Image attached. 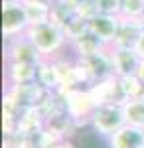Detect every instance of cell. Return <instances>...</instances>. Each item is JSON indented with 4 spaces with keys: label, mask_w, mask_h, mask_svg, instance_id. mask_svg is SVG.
Returning <instances> with one entry per match:
<instances>
[{
    "label": "cell",
    "mask_w": 144,
    "mask_h": 148,
    "mask_svg": "<svg viewBox=\"0 0 144 148\" xmlns=\"http://www.w3.org/2000/svg\"><path fill=\"white\" fill-rule=\"evenodd\" d=\"M26 36L32 40V44L38 47L44 59H56L59 56H65V49H69V40L61 26L56 22H44L30 26Z\"/></svg>",
    "instance_id": "cell-1"
},
{
    "label": "cell",
    "mask_w": 144,
    "mask_h": 148,
    "mask_svg": "<svg viewBox=\"0 0 144 148\" xmlns=\"http://www.w3.org/2000/svg\"><path fill=\"white\" fill-rule=\"evenodd\" d=\"M124 125H126L124 109H122V105H117V103L99 105L95 109V113L91 114V121H89L91 130L97 136H103V138H111Z\"/></svg>",
    "instance_id": "cell-2"
},
{
    "label": "cell",
    "mask_w": 144,
    "mask_h": 148,
    "mask_svg": "<svg viewBox=\"0 0 144 148\" xmlns=\"http://www.w3.org/2000/svg\"><path fill=\"white\" fill-rule=\"evenodd\" d=\"M59 93V91H57ZM63 99H65V109L67 113L71 114V119L77 123V126L87 125L91 121V114L95 113V109L99 107L93 93L89 87H77V89H71L67 93H61Z\"/></svg>",
    "instance_id": "cell-3"
},
{
    "label": "cell",
    "mask_w": 144,
    "mask_h": 148,
    "mask_svg": "<svg viewBox=\"0 0 144 148\" xmlns=\"http://www.w3.org/2000/svg\"><path fill=\"white\" fill-rule=\"evenodd\" d=\"M77 61L81 65V69H83L87 85L103 81V79H109V77H115L111 47H105L99 53H93V56H87V57H77Z\"/></svg>",
    "instance_id": "cell-4"
},
{
    "label": "cell",
    "mask_w": 144,
    "mask_h": 148,
    "mask_svg": "<svg viewBox=\"0 0 144 148\" xmlns=\"http://www.w3.org/2000/svg\"><path fill=\"white\" fill-rule=\"evenodd\" d=\"M4 59L6 63H32L38 65L44 57L38 51V47L32 44V40L28 36H18L4 40Z\"/></svg>",
    "instance_id": "cell-5"
},
{
    "label": "cell",
    "mask_w": 144,
    "mask_h": 148,
    "mask_svg": "<svg viewBox=\"0 0 144 148\" xmlns=\"http://www.w3.org/2000/svg\"><path fill=\"white\" fill-rule=\"evenodd\" d=\"M30 30L24 4H2V36L4 40L24 36Z\"/></svg>",
    "instance_id": "cell-6"
},
{
    "label": "cell",
    "mask_w": 144,
    "mask_h": 148,
    "mask_svg": "<svg viewBox=\"0 0 144 148\" xmlns=\"http://www.w3.org/2000/svg\"><path fill=\"white\" fill-rule=\"evenodd\" d=\"M89 89L93 93L97 105H111V103H117V105H124L126 103V97L121 89V83H119V77H109V79L97 81V83H91Z\"/></svg>",
    "instance_id": "cell-7"
},
{
    "label": "cell",
    "mask_w": 144,
    "mask_h": 148,
    "mask_svg": "<svg viewBox=\"0 0 144 148\" xmlns=\"http://www.w3.org/2000/svg\"><path fill=\"white\" fill-rule=\"evenodd\" d=\"M144 32V22L138 18H126L121 16L119 18V28L115 34V42L111 47H134L138 38Z\"/></svg>",
    "instance_id": "cell-8"
},
{
    "label": "cell",
    "mask_w": 144,
    "mask_h": 148,
    "mask_svg": "<svg viewBox=\"0 0 144 148\" xmlns=\"http://www.w3.org/2000/svg\"><path fill=\"white\" fill-rule=\"evenodd\" d=\"M47 132H51L56 138H71V134L77 130V123L71 119L67 109H57L51 114L45 116V126Z\"/></svg>",
    "instance_id": "cell-9"
},
{
    "label": "cell",
    "mask_w": 144,
    "mask_h": 148,
    "mask_svg": "<svg viewBox=\"0 0 144 148\" xmlns=\"http://www.w3.org/2000/svg\"><path fill=\"white\" fill-rule=\"evenodd\" d=\"M111 56H112V65H115L117 77L136 73L138 63H140V56L134 51V47H111Z\"/></svg>",
    "instance_id": "cell-10"
},
{
    "label": "cell",
    "mask_w": 144,
    "mask_h": 148,
    "mask_svg": "<svg viewBox=\"0 0 144 148\" xmlns=\"http://www.w3.org/2000/svg\"><path fill=\"white\" fill-rule=\"evenodd\" d=\"M119 18L121 16H109V14H95L91 20H89V30L99 38L105 46H112L115 42V34H117V28H119Z\"/></svg>",
    "instance_id": "cell-11"
},
{
    "label": "cell",
    "mask_w": 144,
    "mask_h": 148,
    "mask_svg": "<svg viewBox=\"0 0 144 148\" xmlns=\"http://www.w3.org/2000/svg\"><path fill=\"white\" fill-rule=\"evenodd\" d=\"M109 148H144V128L124 125L111 138H107Z\"/></svg>",
    "instance_id": "cell-12"
},
{
    "label": "cell",
    "mask_w": 144,
    "mask_h": 148,
    "mask_svg": "<svg viewBox=\"0 0 144 148\" xmlns=\"http://www.w3.org/2000/svg\"><path fill=\"white\" fill-rule=\"evenodd\" d=\"M38 75V65L32 63H6L4 79L6 85H28L34 83Z\"/></svg>",
    "instance_id": "cell-13"
},
{
    "label": "cell",
    "mask_w": 144,
    "mask_h": 148,
    "mask_svg": "<svg viewBox=\"0 0 144 148\" xmlns=\"http://www.w3.org/2000/svg\"><path fill=\"white\" fill-rule=\"evenodd\" d=\"M105 47H109V46H105L91 30H87L81 38H77L75 42H71L69 49H71V53L75 57H87V56H93V53H99L101 49H105Z\"/></svg>",
    "instance_id": "cell-14"
},
{
    "label": "cell",
    "mask_w": 144,
    "mask_h": 148,
    "mask_svg": "<svg viewBox=\"0 0 144 148\" xmlns=\"http://www.w3.org/2000/svg\"><path fill=\"white\" fill-rule=\"evenodd\" d=\"M36 83L40 87H44L45 91H57L59 89V75L53 59H42L38 63V75H36Z\"/></svg>",
    "instance_id": "cell-15"
},
{
    "label": "cell",
    "mask_w": 144,
    "mask_h": 148,
    "mask_svg": "<svg viewBox=\"0 0 144 148\" xmlns=\"http://www.w3.org/2000/svg\"><path fill=\"white\" fill-rule=\"evenodd\" d=\"M22 4L26 8V16H28L30 26L44 24V22L51 20V2H45V0H24Z\"/></svg>",
    "instance_id": "cell-16"
},
{
    "label": "cell",
    "mask_w": 144,
    "mask_h": 148,
    "mask_svg": "<svg viewBox=\"0 0 144 148\" xmlns=\"http://www.w3.org/2000/svg\"><path fill=\"white\" fill-rule=\"evenodd\" d=\"M122 109H124V116H126V125L144 128V97L128 99L122 105Z\"/></svg>",
    "instance_id": "cell-17"
},
{
    "label": "cell",
    "mask_w": 144,
    "mask_h": 148,
    "mask_svg": "<svg viewBox=\"0 0 144 148\" xmlns=\"http://www.w3.org/2000/svg\"><path fill=\"white\" fill-rule=\"evenodd\" d=\"M119 83H121V89L128 99H138V97H144V83L136 75H124V77H119Z\"/></svg>",
    "instance_id": "cell-18"
},
{
    "label": "cell",
    "mask_w": 144,
    "mask_h": 148,
    "mask_svg": "<svg viewBox=\"0 0 144 148\" xmlns=\"http://www.w3.org/2000/svg\"><path fill=\"white\" fill-rule=\"evenodd\" d=\"M121 16L142 20V18H144V0H122Z\"/></svg>",
    "instance_id": "cell-19"
},
{
    "label": "cell",
    "mask_w": 144,
    "mask_h": 148,
    "mask_svg": "<svg viewBox=\"0 0 144 148\" xmlns=\"http://www.w3.org/2000/svg\"><path fill=\"white\" fill-rule=\"evenodd\" d=\"M97 2V10L101 14H109V16H121V4L122 0H95Z\"/></svg>",
    "instance_id": "cell-20"
},
{
    "label": "cell",
    "mask_w": 144,
    "mask_h": 148,
    "mask_svg": "<svg viewBox=\"0 0 144 148\" xmlns=\"http://www.w3.org/2000/svg\"><path fill=\"white\" fill-rule=\"evenodd\" d=\"M47 148H75V144H73L71 138H61V140H56L51 146H47Z\"/></svg>",
    "instance_id": "cell-21"
},
{
    "label": "cell",
    "mask_w": 144,
    "mask_h": 148,
    "mask_svg": "<svg viewBox=\"0 0 144 148\" xmlns=\"http://www.w3.org/2000/svg\"><path fill=\"white\" fill-rule=\"evenodd\" d=\"M134 51L140 56V59H144V32H142V36L138 38V42H136V46H134Z\"/></svg>",
    "instance_id": "cell-22"
},
{
    "label": "cell",
    "mask_w": 144,
    "mask_h": 148,
    "mask_svg": "<svg viewBox=\"0 0 144 148\" xmlns=\"http://www.w3.org/2000/svg\"><path fill=\"white\" fill-rule=\"evenodd\" d=\"M138 79L144 83V59H140V63H138V69H136V73H134Z\"/></svg>",
    "instance_id": "cell-23"
},
{
    "label": "cell",
    "mask_w": 144,
    "mask_h": 148,
    "mask_svg": "<svg viewBox=\"0 0 144 148\" xmlns=\"http://www.w3.org/2000/svg\"><path fill=\"white\" fill-rule=\"evenodd\" d=\"M24 0H2V4H20Z\"/></svg>",
    "instance_id": "cell-24"
},
{
    "label": "cell",
    "mask_w": 144,
    "mask_h": 148,
    "mask_svg": "<svg viewBox=\"0 0 144 148\" xmlns=\"http://www.w3.org/2000/svg\"><path fill=\"white\" fill-rule=\"evenodd\" d=\"M45 2H51V0H45Z\"/></svg>",
    "instance_id": "cell-25"
},
{
    "label": "cell",
    "mask_w": 144,
    "mask_h": 148,
    "mask_svg": "<svg viewBox=\"0 0 144 148\" xmlns=\"http://www.w3.org/2000/svg\"><path fill=\"white\" fill-rule=\"evenodd\" d=\"M142 22H144V18H142Z\"/></svg>",
    "instance_id": "cell-26"
}]
</instances>
